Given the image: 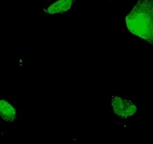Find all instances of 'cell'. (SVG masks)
<instances>
[{
  "mask_svg": "<svg viewBox=\"0 0 153 144\" xmlns=\"http://www.w3.org/2000/svg\"><path fill=\"white\" fill-rule=\"evenodd\" d=\"M128 31L153 45V0H138L126 16Z\"/></svg>",
  "mask_w": 153,
  "mask_h": 144,
  "instance_id": "obj_1",
  "label": "cell"
},
{
  "mask_svg": "<svg viewBox=\"0 0 153 144\" xmlns=\"http://www.w3.org/2000/svg\"><path fill=\"white\" fill-rule=\"evenodd\" d=\"M0 117L6 123H13L17 117L16 108L5 99L0 100Z\"/></svg>",
  "mask_w": 153,
  "mask_h": 144,
  "instance_id": "obj_3",
  "label": "cell"
},
{
  "mask_svg": "<svg viewBox=\"0 0 153 144\" xmlns=\"http://www.w3.org/2000/svg\"><path fill=\"white\" fill-rule=\"evenodd\" d=\"M74 2L75 0H56L47 9H44V12L48 14H63L69 11L73 6Z\"/></svg>",
  "mask_w": 153,
  "mask_h": 144,
  "instance_id": "obj_4",
  "label": "cell"
},
{
  "mask_svg": "<svg viewBox=\"0 0 153 144\" xmlns=\"http://www.w3.org/2000/svg\"><path fill=\"white\" fill-rule=\"evenodd\" d=\"M113 112L120 118L127 119L137 112V106L131 100L123 98L121 96H113L111 99Z\"/></svg>",
  "mask_w": 153,
  "mask_h": 144,
  "instance_id": "obj_2",
  "label": "cell"
}]
</instances>
